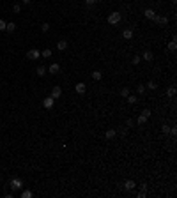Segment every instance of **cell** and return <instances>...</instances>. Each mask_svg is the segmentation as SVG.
<instances>
[{
	"label": "cell",
	"mask_w": 177,
	"mask_h": 198,
	"mask_svg": "<svg viewBox=\"0 0 177 198\" xmlns=\"http://www.w3.org/2000/svg\"><path fill=\"white\" fill-rule=\"evenodd\" d=\"M120 20H122V14H120V12H117V11H115V12H112V14L108 16V23H110V25H117Z\"/></svg>",
	"instance_id": "1"
},
{
	"label": "cell",
	"mask_w": 177,
	"mask_h": 198,
	"mask_svg": "<svg viewBox=\"0 0 177 198\" xmlns=\"http://www.w3.org/2000/svg\"><path fill=\"white\" fill-rule=\"evenodd\" d=\"M23 188V180L18 177H14V179H11V189H21Z\"/></svg>",
	"instance_id": "2"
},
{
	"label": "cell",
	"mask_w": 177,
	"mask_h": 198,
	"mask_svg": "<svg viewBox=\"0 0 177 198\" xmlns=\"http://www.w3.org/2000/svg\"><path fill=\"white\" fill-rule=\"evenodd\" d=\"M27 57H29L30 60H37V59L41 57V53H39V50L32 48V50H29V53H27Z\"/></svg>",
	"instance_id": "3"
},
{
	"label": "cell",
	"mask_w": 177,
	"mask_h": 198,
	"mask_svg": "<svg viewBox=\"0 0 177 198\" xmlns=\"http://www.w3.org/2000/svg\"><path fill=\"white\" fill-rule=\"evenodd\" d=\"M53 103H55V99L51 97V96H48V97H44L43 99V106H44V108H53Z\"/></svg>",
	"instance_id": "4"
},
{
	"label": "cell",
	"mask_w": 177,
	"mask_h": 198,
	"mask_svg": "<svg viewBox=\"0 0 177 198\" xmlns=\"http://www.w3.org/2000/svg\"><path fill=\"white\" fill-rule=\"evenodd\" d=\"M50 96H51V97H53V99H59L60 96H62V89H60V87H57V85H55V87L51 89V94H50Z\"/></svg>",
	"instance_id": "5"
},
{
	"label": "cell",
	"mask_w": 177,
	"mask_h": 198,
	"mask_svg": "<svg viewBox=\"0 0 177 198\" xmlns=\"http://www.w3.org/2000/svg\"><path fill=\"white\" fill-rule=\"evenodd\" d=\"M154 21H156L158 25H167L168 18H167V16H158V14H156V16H154Z\"/></svg>",
	"instance_id": "6"
},
{
	"label": "cell",
	"mask_w": 177,
	"mask_h": 198,
	"mask_svg": "<svg viewBox=\"0 0 177 198\" xmlns=\"http://www.w3.org/2000/svg\"><path fill=\"white\" fill-rule=\"evenodd\" d=\"M137 188V182H135V180H126V182H124V189H126V191H131V189H135Z\"/></svg>",
	"instance_id": "7"
},
{
	"label": "cell",
	"mask_w": 177,
	"mask_h": 198,
	"mask_svg": "<svg viewBox=\"0 0 177 198\" xmlns=\"http://www.w3.org/2000/svg\"><path fill=\"white\" fill-rule=\"evenodd\" d=\"M48 71H50V73H51V74H57V73H59V71H60V66H59V64H57V62H53V64H51V66H50V67H48Z\"/></svg>",
	"instance_id": "8"
},
{
	"label": "cell",
	"mask_w": 177,
	"mask_h": 198,
	"mask_svg": "<svg viewBox=\"0 0 177 198\" xmlns=\"http://www.w3.org/2000/svg\"><path fill=\"white\" fill-rule=\"evenodd\" d=\"M144 16H145L147 20H154V16H156V12H154L152 9H145V11H144Z\"/></svg>",
	"instance_id": "9"
},
{
	"label": "cell",
	"mask_w": 177,
	"mask_h": 198,
	"mask_svg": "<svg viewBox=\"0 0 177 198\" xmlns=\"http://www.w3.org/2000/svg\"><path fill=\"white\" fill-rule=\"evenodd\" d=\"M142 59L147 60V62H152V51H151V50H145L144 55H142Z\"/></svg>",
	"instance_id": "10"
},
{
	"label": "cell",
	"mask_w": 177,
	"mask_h": 198,
	"mask_svg": "<svg viewBox=\"0 0 177 198\" xmlns=\"http://www.w3.org/2000/svg\"><path fill=\"white\" fill-rule=\"evenodd\" d=\"M74 90H76L78 94H83V92L87 90V85H85V83H76V87H74Z\"/></svg>",
	"instance_id": "11"
},
{
	"label": "cell",
	"mask_w": 177,
	"mask_h": 198,
	"mask_svg": "<svg viewBox=\"0 0 177 198\" xmlns=\"http://www.w3.org/2000/svg\"><path fill=\"white\" fill-rule=\"evenodd\" d=\"M168 50H170V51H175L177 50V37L175 36L172 37V43H168Z\"/></svg>",
	"instance_id": "12"
},
{
	"label": "cell",
	"mask_w": 177,
	"mask_h": 198,
	"mask_svg": "<svg viewBox=\"0 0 177 198\" xmlns=\"http://www.w3.org/2000/svg\"><path fill=\"white\" fill-rule=\"evenodd\" d=\"M122 37H124V39H131V37H133V30L131 29H124L122 30Z\"/></svg>",
	"instance_id": "13"
},
{
	"label": "cell",
	"mask_w": 177,
	"mask_h": 198,
	"mask_svg": "<svg viewBox=\"0 0 177 198\" xmlns=\"http://www.w3.org/2000/svg\"><path fill=\"white\" fill-rule=\"evenodd\" d=\"M57 48L60 50V51H64V50L67 48V41H64V39H60L59 43H57Z\"/></svg>",
	"instance_id": "14"
},
{
	"label": "cell",
	"mask_w": 177,
	"mask_h": 198,
	"mask_svg": "<svg viewBox=\"0 0 177 198\" xmlns=\"http://www.w3.org/2000/svg\"><path fill=\"white\" fill-rule=\"evenodd\" d=\"M14 30H16V23H12V21H11V23H7V25H5V32L12 34Z\"/></svg>",
	"instance_id": "15"
},
{
	"label": "cell",
	"mask_w": 177,
	"mask_h": 198,
	"mask_svg": "<svg viewBox=\"0 0 177 198\" xmlns=\"http://www.w3.org/2000/svg\"><path fill=\"white\" fill-rule=\"evenodd\" d=\"M115 135H117V131H115V129H108V131L105 133V136H106V138H108V140L115 138Z\"/></svg>",
	"instance_id": "16"
},
{
	"label": "cell",
	"mask_w": 177,
	"mask_h": 198,
	"mask_svg": "<svg viewBox=\"0 0 177 198\" xmlns=\"http://www.w3.org/2000/svg\"><path fill=\"white\" fill-rule=\"evenodd\" d=\"M36 73H37V76H44V74H46V67H44V66H39V67L36 69Z\"/></svg>",
	"instance_id": "17"
},
{
	"label": "cell",
	"mask_w": 177,
	"mask_h": 198,
	"mask_svg": "<svg viewBox=\"0 0 177 198\" xmlns=\"http://www.w3.org/2000/svg\"><path fill=\"white\" fill-rule=\"evenodd\" d=\"M101 78H103V74H101V71H94V73H92V80H96V81H99Z\"/></svg>",
	"instance_id": "18"
},
{
	"label": "cell",
	"mask_w": 177,
	"mask_h": 198,
	"mask_svg": "<svg viewBox=\"0 0 177 198\" xmlns=\"http://www.w3.org/2000/svg\"><path fill=\"white\" fill-rule=\"evenodd\" d=\"M41 57H43V59H48V57H51V50H43V51H41Z\"/></svg>",
	"instance_id": "19"
},
{
	"label": "cell",
	"mask_w": 177,
	"mask_h": 198,
	"mask_svg": "<svg viewBox=\"0 0 177 198\" xmlns=\"http://www.w3.org/2000/svg\"><path fill=\"white\" fill-rule=\"evenodd\" d=\"M21 198H32V191H29V189H23V191H21Z\"/></svg>",
	"instance_id": "20"
},
{
	"label": "cell",
	"mask_w": 177,
	"mask_h": 198,
	"mask_svg": "<svg viewBox=\"0 0 177 198\" xmlns=\"http://www.w3.org/2000/svg\"><path fill=\"white\" fill-rule=\"evenodd\" d=\"M137 122L142 126V124H145V122H147V117H144V115H138V117H137Z\"/></svg>",
	"instance_id": "21"
},
{
	"label": "cell",
	"mask_w": 177,
	"mask_h": 198,
	"mask_svg": "<svg viewBox=\"0 0 177 198\" xmlns=\"http://www.w3.org/2000/svg\"><path fill=\"white\" fill-rule=\"evenodd\" d=\"M126 99H128V103H131V104H135V103L138 101V97H137V96H131V94H129V96H128Z\"/></svg>",
	"instance_id": "22"
},
{
	"label": "cell",
	"mask_w": 177,
	"mask_h": 198,
	"mask_svg": "<svg viewBox=\"0 0 177 198\" xmlns=\"http://www.w3.org/2000/svg\"><path fill=\"white\" fill-rule=\"evenodd\" d=\"M167 96H170V97H174V96H175V87H170V89L167 90Z\"/></svg>",
	"instance_id": "23"
},
{
	"label": "cell",
	"mask_w": 177,
	"mask_h": 198,
	"mask_svg": "<svg viewBox=\"0 0 177 198\" xmlns=\"http://www.w3.org/2000/svg\"><path fill=\"white\" fill-rule=\"evenodd\" d=\"M120 96H122V97H128V96H129V89H128V87H124V89L120 90Z\"/></svg>",
	"instance_id": "24"
},
{
	"label": "cell",
	"mask_w": 177,
	"mask_h": 198,
	"mask_svg": "<svg viewBox=\"0 0 177 198\" xmlns=\"http://www.w3.org/2000/svg\"><path fill=\"white\" fill-rule=\"evenodd\" d=\"M147 89H151V90H156V89H158V85L154 83V81H152V80H151V81L147 83Z\"/></svg>",
	"instance_id": "25"
},
{
	"label": "cell",
	"mask_w": 177,
	"mask_h": 198,
	"mask_svg": "<svg viewBox=\"0 0 177 198\" xmlns=\"http://www.w3.org/2000/svg\"><path fill=\"white\" fill-rule=\"evenodd\" d=\"M41 30H43V32H48L50 30V23H43V25H41Z\"/></svg>",
	"instance_id": "26"
},
{
	"label": "cell",
	"mask_w": 177,
	"mask_h": 198,
	"mask_svg": "<svg viewBox=\"0 0 177 198\" xmlns=\"http://www.w3.org/2000/svg\"><path fill=\"white\" fill-rule=\"evenodd\" d=\"M161 131H163L165 135H168V133H170V126H167V124H163V128H161Z\"/></svg>",
	"instance_id": "27"
},
{
	"label": "cell",
	"mask_w": 177,
	"mask_h": 198,
	"mask_svg": "<svg viewBox=\"0 0 177 198\" xmlns=\"http://www.w3.org/2000/svg\"><path fill=\"white\" fill-rule=\"evenodd\" d=\"M12 11H14V12H20V11H21V5H20V4H14V5H12Z\"/></svg>",
	"instance_id": "28"
},
{
	"label": "cell",
	"mask_w": 177,
	"mask_h": 198,
	"mask_svg": "<svg viewBox=\"0 0 177 198\" xmlns=\"http://www.w3.org/2000/svg\"><path fill=\"white\" fill-rule=\"evenodd\" d=\"M142 115H144V117H147V119H149V117H151V110H149V108H145L144 111H142Z\"/></svg>",
	"instance_id": "29"
},
{
	"label": "cell",
	"mask_w": 177,
	"mask_h": 198,
	"mask_svg": "<svg viewBox=\"0 0 177 198\" xmlns=\"http://www.w3.org/2000/svg\"><path fill=\"white\" fill-rule=\"evenodd\" d=\"M137 90H138V94H144V92H145V87H144V85H138Z\"/></svg>",
	"instance_id": "30"
},
{
	"label": "cell",
	"mask_w": 177,
	"mask_h": 198,
	"mask_svg": "<svg viewBox=\"0 0 177 198\" xmlns=\"http://www.w3.org/2000/svg\"><path fill=\"white\" fill-rule=\"evenodd\" d=\"M119 133H120L122 136H124V135H128V128H120V131H119Z\"/></svg>",
	"instance_id": "31"
},
{
	"label": "cell",
	"mask_w": 177,
	"mask_h": 198,
	"mask_svg": "<svg viewBox=\"0 0 177 198\" xmlns=\"http://www.w3.org/2000/svg\"><path fill=\"white\" fill-rule=\"evenodd\" d=\"M5 25H7L5 21H4V20H0V30H5Z\"/></svg>",
	"instance_id": "32"
},
{
	"label": "cell",
	"mask_w": 177,
	"mask_h": 198,
	"mask_svg": "<svg viewBox=\"0 0 177 198\" xmlns=\"http://www.w3.org/2000/svg\"><path fill=\"white\" fill-rule=\"evenodd\" d=\"M140 60H142V57H135V59H133V64L137 66V64H140Z\"/></svg>",
	"instance_id": "33"
},
{
	"label": "cell",
	"mask_w": 177,
	"mask_h": 198,
	"mask_svg": "<svg viewBox=\"0 0 177 198\" xmlns=\"http://www.w3.org/2000/svg\"><path fill=\"white\" fill-rule=\"evenodd\" d=\"M96 2H98V0H85V4H87V5H94Z\"/></svg>",
	"instance_id": "34"
},
{
	"label": "cell",
	"mask_w": 177,
	"mask_h": 198,
	"mask_svg": "<svg viewBox=\"0 0 177 198\" xmlns=\"http://www.w3.org/2000/svg\"><path fill=\"white\" fill-rule=\"evenodd\" d=\"M133 124H135V120H133V119H129L128 122H126V126H128V128H131V126H133Z\"/></svg>",
	"instance_id": "35"
},
{
	"label": "cell",
	"mask_w": 177,
	"mask_h": 198,
	"mask_svg": "<svg viewBox=\"0 0 177 198\" xmlns=\"http://www.w3.org/2000/svg\"><path fill=\"white\" fill-rule=\"evenodd\" d=\"M140 189L142 191H147V184H140Z\"/></svg>",
	"instance_id": "36"
},
{
	"label": "cell",
	"mask_w": 177,
	"mask_h": 198,
	"mask_svg": "<svg viewBox=\"0 0 177 198\" xmlns=\"http://www.w3.org/2000/svg\"><path fill=\"white\" fill-rule=\"evenodd\" d=\"M23 4H32V0H21Z\"/></svg>",
	"instance_id": "37"
}]
</instances>
